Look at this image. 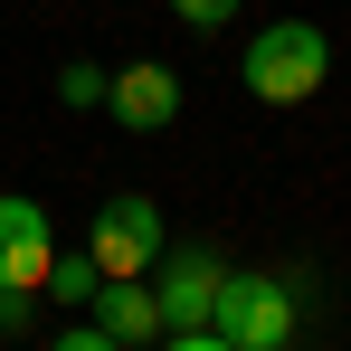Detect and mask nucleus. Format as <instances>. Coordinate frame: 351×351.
I'll use <instances>...</instances> for the list:
<instances>
[{"mask_svg": "<svg viewBox=\"0 0 351 351\" xmlns=\"http://www.w3.org/2000/svg\"><path fill=\"white\" fill-rule=\"evenodd\" d=\"M323 76H332V38L313 19H276L247 38V95L256 105H313Z\"/></svg>", "mask_w": 351, "mask_h": 351, "instance_id": "1", "label": "nucleus"}, {"mask_svg": "<svg viewBox=\"0 0 351 351\" xmlns=\"http://www.w3.org/2000/svg\"><path fill=\"white\" fill-rule=\"evenodd\" d=\"M209 332H228L237 351H285L294 342V285L266 266H228L219 304H209Z\"/></svg>", "mask_w": 351, "mask_h": 351, "instance_id": "2", "label": "nucleus"}, {"mask_svg": "<svg viewBox=\"0 0 351 351\" xmlns=\"http://www.w3.org/2000/svg\"><path fill=\"white\" fill-rule=\"evenodd\" d=\"M162 247H171V237H162V209H152L143 190H114V199L95 209V237H86V256H95L105 276H152Z\"/></svg>", "mask_w": 351, "mask_h": 351, "instance_id": "3", "label": "nucleus"}, {"mask_svg": "<svg viewBox=\"0 0 351 351\" xmlns=\"http://www.w3.org/2000/svg\"><path fill=\"white\" fill-rule=\"evenodd\" d=\"M219 256L209 247H162L152 256V304H162V332H199L209 323V304H219Z\"/></svg>", "mask_w": 351, "mask_h": 351, "instance_id": "4", "label": "nucleus"}, {"mask_svg": "<svg viewBox=\"0 0 351 351\" xmlns=\"http://www.w3.org/2000/svg\"><path fill=\"white\" fill-rule=\"evenodd\" d=\"M105 114H114L123 133H171V114H180V76H171L162 58L114 66V76H105Z\"/></svg>", "mask_w": 351, "mask_h": 351, "instance_id": "5", "label": "nucleus"}, {"mask_svg": "<svg viewBox=\"0 0 351 351\" xmlns=\"http://www.w3.org/2000/svg\"><path fill=\"white\" fill-rule=\"evenodd\" d=\"M48 256H58L48 209L10 190V199H0V294H38V285H48Z\"/></svg>", "mask_w": 351, "mask_h": 351, "instance_id": "6", "label": "nucleus"}, {"mask_svg": "<svg viewBox=\"0 0 351 351\" xmlns=\"http://www.w3.org/2000/svg\"><path fill=\"white\" fill-rule=\"evenodd\" d=\"M86 323H95V332H105L114 351L162 342V304H152V276H105V285H95V304H86Z\"/></svg>", "mask_w": 351, "mask_h": 351, "instance_id": "7", "label": "nucleus"}, {"mask_svg": "<svg viewBox=\"0 0 351 351\" xmlns=\"http://www.w3.org/2000/svg\"><path fill=\"white\" fill-rule=\"evenodd\" d=\"M95 285H105V266H95V256H48V285H38V294H58L66 313H86Z\"/></svg>", "mask_w": 351, "mask_h": 351, "instance_id": "8", "label": "nucleus"}, {"mask_svg": "<svg viewBox=\"0 0 351 351\" xmlns=\"http://www.w3.org/2000/svg\"><path fill=\"white\" fill-rule=\"evenodd\" d=\"M247 0H171V19H190V29H228Z\"/></svg>", "mask_w": 351, "mask_h": 351, "instance_id": "9", "label": "nucleus"}, {"mask_svg": "<svg viewBox=\"0 0 351 351\" xmlns=\"http://www.w3.org/2000/svg\"><path fill=\"white\" fill-rule=\"evenodd\" d=\"M58 95H66V105H105V76H95V66H66Z\"/></svg>", "mask_w": 351, "mask_h": 351, "instance_id": "10", "label": "nucleus"}, {"mask_svg": "<svg viewBox=\"0 0 351 351\" xmlns=\"http://www.w3.org/2000/svg\"><path fill=\"white\" fill-rule=\"evenodd\" d=\"M48 351H114V342H105V332H95V323L76 313V323H66V332H58V342H48Z\"/></svg>", "mask_w": 351, "mask_h": 351, "instance_id": "11", "label": "nucleus"}, {"mask_svg": "<svg viewBox=\"0 0 351 351\" xmlns=\"http://www.w3.org/2000/svg\"><path fill=\"white\" fill-rule=\"evenodd\" d=\"M162 351H237L228 332H209V323H199V332H162Z\"/></svg>", "mask_w": 351, "mask_h": 351, "instance_id": "12", "label": "nucleus"}, {"mask_svg": "<svg viewBox=\"0 0 351 351\" xmlns=\"http://www.w3.org/2000/svg\"><path fill=\"white\" fill-rule=\"evenodd\" d=\"M0 332H29V294H0Z\"/></svg>", "mask_w": 351, "mask_h": 351, "instance_id": "13", "label": "nucleus"}]
</instances>
